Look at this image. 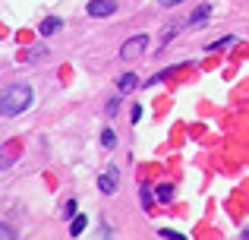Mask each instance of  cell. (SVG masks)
Returning a JSON list of instances; mask_svg holds the SVG:
<instances>
[{
	"label": "cell",
	"instance_id": "obj_9",
	"mask_svg": "<svg viewBox=\"0 0 249 240\" xmlns=\"http://www.w3.org/2000/svg\"><path fill=\"white\" fill-rule=\"evenodd\" d=\"M237 44V35H224L221 41H212L208 44V51H224V48H233Z\"/></svg>",
	"mask_w": 249,
	"mask_h": 240
},
{
	"label": "cell",
	"instance_id": "obj_19",
	"mask_svg": "<svg viewBox=\"0 0 249 240\" xmlns=\"http://www.w3.org/2000/svg\"><path fill=\"white\" fill-rule=\"evenodd\" d=\"M243 237H249V228H243Z\"/></svg>",
	"mask_w": 249,
	"mask_h": 240
},
{
	"label": "cell",
	"instance_id": "obj_6",
	"mask_svg": "<svg viewBox=\"0 0 249 240\" xmlns=\"http://www.w3.org/2000/svg\"><path fill=\"white\" fill-rule=\"evenodd\" d=\"M136 86H139V79H136V73H123V76H120V82H117V89H120L123 95H126V92H133Z\"/></svg>",
	"mask_w": 249,
	"mask_h": 240
},
{
	"label": "cell",
	"instance_id": "obj_11",
	"mask_svg": "<svg viewBox=\"0 0 249 240\" xmlns=\"http://www.w3.org/2000/svg\"><path fill=\"white\" fill-rule=\"evenodd\" d=\"M158 199H161V203H174V186H170V184L158 186Z\"/></svg>",
	"mask_w": 249,
	"mask_h": 240
},
{
	"label": "cell",
	"instance_id": "obj_16",
	"mask_svg": "<svg viewBox=\"0 0 249 240\" xmlns=\"http://www.w3.org/2000/svg\"><path fill=\"white\" fill-rule=\"evenodd\" d=\"M161 237H170V240H180V234H177V231H170V228H161Z\"/></svg>",
	"mask_w": 249,
	"mask_h": 240
},
{
	"label": "cell",
	"instance_id": "obj_13",
	"mask_svg": "<svg viewBox=\"0 0 249 240\" xmlns=\"http://www.w3.org/2000/svg\"><path fill=\"white\" fill-rule=\"evenodd\" d=\"M76 209H79V203H76V199H67V203H63V218H73Z\"/></svg>",
	"mask_w": 249,
	"mask_h": 240
},
{
	"label": "cell",
	"instance_id": "obj_8",
	"mask_svg": "<svg viewBox=\"0 0 249 240\" xmlns=\"http://www.w3.org/2000/svg\"><path fill=\"white\" fill-rule=\"evenodd\" d=\"M85 224H89V218H85V215H76V218H70V234H73V237H79L82 231H85Z\"/></svg>",
	"mask_w": 249,
	"mask_h": 240
},
{
	"label": "cell",
	"instance_id": "obj_2",
	"mask_svg": "<svg viewBox=\"0 0 249 240\" xmlns=\"http://www.w3.org/2000/svg\"><path fill=\"white\" fill-rule=\"evenodd\" d=\"M145 51H148V35H133L129 41H123L120 57L123 60H136V57H142Z\"/></svg>",
	"mask_w": 249,
	"mask_h": 240
},
{
	"label": "cell",
	"instance_id": "obj_5",
	"mask_svg": "<svg viewBox=\"0 0 249 240\" xmlns=\"http://www.w3.org/2000/svg\"><path fill=\"white\" fill-rule=\"evenodd\" d=\"M63 29V22L57 16H48V19H41V25H38V32H41L44 38H51V35H57V32Z\"/></svg>",
	"mask_w": 249,
	"mask_h": 240
},
{
	"label": "cell",
	"instance_id": "obj_12",
	"mask_svg": "<svg viewBox=\"0 0 249 240\" xmlns=\"http://www.w3.org/2000/svg\"><path fill=\"white\" fill-rule=\"evenodd\" d=\"M101 146H104V148H114V146H117L114 129H104V133H101Z\"/></svg>",
	"mask_w": 249,
	"mask_h": 240
},
{
	"label": "cell",
	"instance_id": "obj_7",
	"mask_svg": "<svg viewBox=\"0 0 249 240\" xmlns=\"http://www.w3.org/2000/svg\"><path fill=\"white\" fill-rule=\"evenodd\" d=\"M208 13H212V3H202L199 10L193 13V19H189V25H205V22H208Z\"/></svg>",
	"mask_w": 249,
	"mask_h": 240
},
{
	"label": "cell",
	"instance_id": "obj_18",
	"mask_svg": "<svg viewBox=\"0 0 249 240\" xmlns=\"http://www.w3.org/2000/svg\"><path fill=\"white\" fill-rule=\"evenodd\" d=\"M158 3H161V6H167V10H170V6H180L183 0H158Z\"/></svg>",
	"mask_w": 249,
	"mask_h": 240
},
{
	"label": "cell",
	"instance_id": "obj_3",
	"mask_svg": "<svg viewBox=\"0 0 249 240\" xmlns=\"http://www.w3.org/2000/svg\"><path fill=\"white\" fill-rule=\"evenodd\" d=\"M117 184H120V167H117V165H107V171L98 177V190L107 193V196H114V193H117Z\"/></svg>",
	"mask_w": 249,
	"mask_h": 240
},
{
	"label": "cell",
	"instance_id": "obj_17",
	"mask_svg": "<svg viewBox=\"0 0 249 240\" xmlns=\"http://www.w3.org/2000/svg\"><path fill=\"white\" fill-rule=\"evenodd\" d=\"M38 57H44V48H35V51H29V60H38Z\"/></svg>",
	"mask_w": 249,
	"mask_h": 240
},
{
	"label": "cell",
	"instance_id": "obj_4",
	"mask_svg": "<svg viewBox=\"0 0 249 240\" xmlns=\"http://www.w3.org/2000/svg\"><path fill=\"white\" fill-rule=\"evenodd\" d=\"M117 13V0H89V16L101 19V16H110Z\"/></svg>",
	"mask_w": 249,
	"mask_h": 240
},
{
	"label": "cell",
	"instance_id": "obj_15",
	"mask_svg": "<svg viewBox=\"0 0 249 240\" xmlns=\"http://www.w3.org/2000/svg\"><path fill=\"white\" fill-rule=\"evenodd\" d=\"M0 234H3L6 240H13V237H16V231H13V228H10V224H3V228H0Z\"/></svg>",
	"mask_w": 249,
	"mask_h": 240
},
{
	"label": "cell",
	"instance_id": "obj_14",
	"mask_svg": "<svg viewBox=\"0 0 249 240\" xmlns=\"http://www.w3.org/2000/svg\"><path fill=\"white\" fill-rule=\"evenodd\" d=\"M129 120H133V123L142 120V105H133V111H129Z\"/></svg>",
	"mask_w": 249,
	"mask_h": 240
},
{
	"label": "cell",
	"instance_id": "obj_1",
	"mask_svg": "<svg viewBox=\"0 0 249 240\" xmlns=\"http://www.w3.org/2000/svg\"><path fill=\"white\" fill-rule=\"evenodd\" d=\"M29 105H32V86H25V82L10 86L3 92V98H0V111H3V117H16V114H22Z\"/></svg>",
	"mask_w": 249,
	"mask_h": 240
},
{
	"label": "cell",
	"instance_id": "obj_10",
	"mask_svg": "<svg viewBox=\"0 0 249 240\" xmlns=\"http://www.w3.org/2000/svg\"><path fill=\"white\" fill-rule=\"evenodd\" d=\"M139 203H142V209H152V205H155V193L148 190V186H142V193H139Z\"/></svg>",
	"mask_w": 249,
	"mask_h": 240
}]
</instances>
